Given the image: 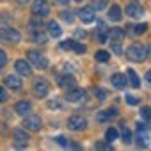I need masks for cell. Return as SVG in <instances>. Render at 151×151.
<instances>
[{
  "mask_svg": "<svg viewBox=\"0 0 151 151\" xmlns=\"http://www.w3.org/2000/svg\"><path fill=\"white\" fill-rule=\"evenodd\" d=\"M126 57H128L130 60H133V62H142V60H146V57H147V48H146L144 45H140V43H133V45L126 50Z\"/></svg>",
  "mask_w": 151,
  "mask_h": 151,
  "instance_id": "obj_1",
  "label": "cell"
},
{
  "mask_svg": "<svg viewBox=\"0 0 151 151\" xmlns=\"http://www.w3.org/2000/svg\"><path fill=\"white\" fill-rule=\"evenodd\" d=\"M135 140L140 147H147L149 146V128L144 123H137V130H135Z\"/></svg>",
  "mask_w": 151,
  "mask_h": 151,
  "instance_id": "obj_2",
  "label": "cell"
},
{
  "mask_svg": "<svg viewBox=\"0 0 151 151\" xmlns=\"http://www.w3.org/2000/svg\"><path fill=\"white\" fill-rule=\"evenodd\" d=\"M0 41H4V43H18V41H22V34L16 29L4 27V29H0Z\"/></svg>",
  "mask_w": 151,
  "mask_h": 151,
  "instance_id": "obj_3",
  "label": "cell"
},
{
  "mask_svg": "<svg viewBox=\"0 0 151 151\" xmlns=\"http://www.w3.org/2000/svg\"><path fill=\"white\" fill-rule=\"evenodd\" d=\"M27 128L23 126V128H14L13 130V137H14V146L16 147H25L27 144H29V133L25 132Z\"/></svg>",
  "mask_w": 151,
  "mask_h": 151,
  "instance_id": "obj_4",
  "label": "cell"
},
{
  "mask_svg": "<svg viewBox=\"0 0 151 151\" xmlns=\"http://www.w3.org/2000/svg\"><path fill=\"white\" fill-rule=\"evenodd\" d=\"M29 60L37 68V69H46L48 68V60L43 53L39 52H29Z\"/></svg>",
  "mask_w": 151,
  "mask_h": 151,
  "instance_id": "obj_5",
  "label": "cell"
},
{
  "mask_svg": "<svg viewBox=\"0 0 151 151\" xmlns=\"http://www.w3.org/2000/svg\"><path fill=\"white\" fill-rule=\"evenodd\" d=\"M32 13L36 16H48L50 14V6L46 0H36V2H32Z\"/></svg>",
  "mask_w": 151,
  "mask_h": 151,
  "instance_id": "obj_6",
  "label": "cell"
},
{
  "mask_svg": "<svg viewBox=\"0 0 151 151\" xmlns=\"http://www.w3.org/2000/svg\"><path fill=\"white\" fill-rule=\"evenodd\" d=\"M78 18L82 20V23H93L96 20V9L93 6H87V7H82L78 11Z\"/></svg>",
  "mask_w": 151,
  "mask_h": 151,
  "instance_id": "obj_7",
  "label": "cell"
},
{
  "mask_svg": "<svg viewBox=\"0 0 151 151\" xmlns=\"http://www.w3.org/2000/svg\"><path fill=\"white\" fill-rule=\"evenodd\" d=\"M41 117L39 116H34V114H29V116H25V121H23V126L27 128V130H30V132H37V130H41Z\"/></svg>",
  "mask_w": 151,
  "mask_h": 151,
  "instance_id": "obj_8",
  "label": "cell"
},
{
  "mask_svg": "<svg viewBox=\"0 0 151 151\" xmlns=\"http://www.w3.org/2000/svg\"><path fill=\"white\" fill-rule=\"evenodd\" d=\"M86 126H87V121H86L82 116H71V117L68 119V128L73 130V132H80V130H84Z\"/></svg>",
  "mask_w": 151,
  "mask_h": 151,
  "instance_id": "obj_9",
  "label": "cell"
},
{
  "mask_svg": "<svg viewBox=\"0 0 151 151\" xmlns=\"http://www.w3.org/2000/svg\"><path fill=\"white\" fill-rule=\"evenodd\" d=\"M32 91H34V94H36L37 98H45V96L50 93V84H48L46 80H43V78H41V80H36Z\"/></svg>",
  "mask_w": 151,
  "mask_h": 151,
  "instance_id": "obj_10",
  "label": "cell"
},
{
  "mask_svg": "<svg viewBox=\"0 0 151 151\" xmlns=\"http://www.w3.org/2000/svg\"><path fill=\"white\" fill-rule=\"evenodd\" d=\"M84 98H86V93H84L82 89H77V87L68 89V93H66V100L71 101V103H78V101H82Z\"/></svg>",
  "mask_w": 151,
  "mask_h": 151,
  "instance_id": "obj_11",
  "label": "cell"
},
{
  "mask_svg": "<svg viewBox=\"0 0 151 151\" xmlns=\"http://www.w3.org/2000/svg\"><path fill=\"white\" fill-rule=\"evenodd\" d=\"M14 68H16L18 75H22V77H30V75H32V68H30V64H29L25 59H20V60H16Z\"/></svg>",
  "mask_w": 151,
  "mask_h": 151,
  "instance_id": "obj_12",
  "label": "cell"
},
{
  "mask_svg": "<svg viewBox=\"0 0 151 151\" xmlns=\"http://www.w3.org/2000/svg\"><path fill=\"white\" fill-rule=\"evenodd\" d=\"M126 14H128L130 18H140V16L144 14V9H142L137 2H132V4L126 6Z\"/></svg>",
  "mask_w": 151,
  "mask_h": 151,
  "instance_id": "obj_13",
  "label": "cell"
},
{
  "mask_svg": "<svg viewBox=\"0 0 151 151\" xmlns=\"http://www.w3.org/2000/svg\"><path fill=\"white\" fill-rule=\"evenodd\" d=\"M110 82H112V86H114L116 89H124V87L128 86L126 77H124V75H121V73H114L112 78H110Z\"/></svg>",
  "mask_w": 151,
  "mask_h": 151,
  "instance_id": "obj_14",
  "label": "cell"
},
{
  "mask_svg": "<svg viewBox=\"0 0 151 151\" xmlns=\"http://www.w3.org/2000/svg\"><path fill=\"white\" fill-rule=\"evenodd\" d=\"M30 109H32L30 101H27V100H22V101H18V103H16V107H14V112H16V114H20V116H29V114H30Z\"/></svg>",
  "mask_w": 151,
  "mask_h": 151,
  "instance_id": "obj_15",
  "label": "cell"
},
{
  "mask_svg": "<svg viewBox=\"0 0 151 151\" xmlns=\"http://www.w3.org/2000/svg\"><path fill=\"white\" fill-rule=\"evenodd\" d=\"M4 84L11 89H20L22 87V78L18 77V75H7V77L4 78Z\"/></svg>",
  "mask_w": 151,
  "mask_h": 151,
  "instance_id": "obj_16",
  "label": "cell"
},
{
  "mask_svg": "<svg viewBox=\"0 0 151 151\" xmlns=\"http://www.w3.org/2000/svg\"><path fill=\"white\" fill-rule=\"evenodd\" d=\"M98 41L100 43H107L109 41V32H110V29H107V25L103 23V22H98Z\"/></svg>",
  "mask_w": 151,
  "mask_h": 151,
  "instance_id": "obj_17",
  "label": "cell"
},
{
  "mask_svg": "<svg viewBox=\"0 0 151 151\" xmlns=\"http://www.w3.org/2000/svg\"><path fill=\"white\" fill-rule=\"evenodd\" d=\"M46 30H48V36H50V37H60V36H62V29L59 27L57 22H48Z\"/></svg>",
  "mask_w": 151,
  "mask_h": 151,
  "instance_id": "obj_18",
  "label": "cell"
},
{
  "mask_svg": "<svg viewBox=\"0 0 151 151\" xmlns=\"http://www.w3.org/2000/svg\"><path fill=\"white\" fill-rule=\"evenodd\" d=\"M117 116V112H116V109H110V110H101V112H98V116H96V119L100 121V123H107V121H110V119H114Z\"/></svg>",
  "mask_w": 151,
  "mask_h": 151,
  "instance_id": "obj_19",
  "label": "cell"
},
{
  "mask_svg": "<svg viewBox=\"0 0 151 151\" xmlns=\"http://www.w3.org/2000/svg\"><path fill=\"white\" fill-rule=\"evenodd\" d=\"M126 75H128L130 86L135 87V89H139V87H140V78H139V75L135 73V69H133V68H128V69H126Z\"/></svg>",
  "mask_w": 151,
  "mask_h": 151,
  "instance_id": "obj_20",
  "label": "cell"
},
{
  "mask_svg": "<svg viewBox=\"0 0 151 151\" xmlns=\"http://www.w3.org/2000/svg\"><path fill=\"white\" fill-rule=\"evenodd\" d=\"M121 7L119 6H112L110 9H109V20L110 22H119L121 20Z\"/></svg>",
  "mask_w": 151,
  "mask_h": 151,
  "instance_id": "obj_21",
  "label": "cell"
},
{
  "mask_svg": "<svg viewBox=\"0 0 151 151\" xmlns=\"http://www.w3.org/2000/svg\"><path fill=\"white\" fill-rule=\"evenodd\" d=\"M32 39H34V43H46V39H48V36L45 34V32H41V30H32Z\"/></svg>",
  "mask_w": 151,
  "mask_h": 151,
  "instance_id": "obj_22",
  "label": "cell"
},
{
  "mask_svg": "<svg viewBox=\"0 0 151 151\" xmlns=\"http://www.w3.org/2000/svg\"><path fill=\"white\" fill-rule=\"evenodd\" d=\"M123 36H124V32H123L119 27H114V29H110V32H109V39H117V41H121Z\"/></svg>",
  "mask_w": 151,
  "mask_h": 151,
  "instance_id": "obj_23",
  "label": "cell"
},
{
  "mask_svg": "<svg viewBox=\"0 0 151 151\" xmlns=\"http://www.w3.org/2000/svg\"><path fill=\"white\" fill-rule=\"evenodd\" d=\"M59 86L60 87H64V89H73V86H75V80H73V77H62V78H59Z\"/></svg>",
  "mask_w": 151,
  "mask_h": 151,
  "instance_id": "obj_24",
  "label": "cell"
},
{
  "mask_svg": "<svg viewBox=\"0 0 151 151\" xmlns=\"http://www.w3.org/2000/svg\"><path fill=\"white\" fill-rule=\"evenodd\" d=\"M117 137H119V133H117V130L116 128H109L107 132H105V139L109 140V142H112V140H117Z\"/></svg>",
  "mask_w": 151,
  "mask_h": 151,
  "instance_id": "obj_25",
  "label": "cell"
},
{
  "mask_svg": "<svg viewBox=\"0 0 151 151\" xmlns=\"http://www.w3.org/2000/svg\"><path fill=\"white\" fill-rule=\"evenodd\" d=\"M109 59H110V53H109V52H105V50L96 52V60H100V62H107Z\"/></svg>",
  "mask_w": 151,
  "mask_h": 151,
  "instance_id": "obj_26",
  "label": "cell"
},
{
  "mask_svg": "<svg viewBox=\"0 0 151 151\" xmlns=\"http://www.w3.org/2000/svg\"><path fill=\"white\" fill-rule=\"evenodd\" d=\"M121 137H123V142H124V144H130V142H132V133H130V130L124 128V126H123V130H121Z\"/></svg>",
  "mask_w": 151,
  "mask_h": 151,
  "instance_id": "obj_27",
  "label": "cell"
},
{
  "mask_svg": "<svg viewBox=\"0 0 151 151\" xmlns=\"http://www.w3.org/2000/svg\"><path fill=\"white\" fill-rule=\"evenodd\" d=\"M71 50H75L77 53H86V45H82V43H78V41H73V48Z\"/></svg>",
  "mask_w": 151,
  "mask_h": 151,
  "instance_id": "obj_28",
  "label": "cell"
},
{
  "mask_svg": "<svg viewBox=\"0 0 151 151\" xmlns=\"http://www.w3.org/2000/svg\"><path fill=\"white\" fill-rule=\"evenodd\" d=\"M93 94H94L100 101H103V100L107 98V93H105L103 89H100V87H94V89H93Z\"/></svg>",
  "mask_w": 151,
  "mask_h": 151,
  "instance_id": "obj_29",
  "label": "cell"
},
{
  "mask_svg": "<svg viewBox=\"0 0 151 151\" xmlns=\"http://www.w3.org/2000/svg\"><path fill=\"white\" fill-rule=\"evenodd\" d=\"M93 7H94L96 11L105 9V7H107V0H93Z\"/></svg>",
  "mask_w": 151,
  "mask_h": 151,
  "instance_id": "obj_30",
  "label": "cell"
},
{
  "mask_svg": "<svg viewBox=\"0 0 151 151\" xmlns=\"http://www.w3.org/2000/svg\"><path fill=\"white\" fill-rule=\"evenodd\" d=\"M146 29H147V25H146V23H139V25H133L132 32H133V34H144V32H146Z\"/></svg>",
  "mask_w": 151,
  "mask_h": 151,
  "instance_id": "obj_31",
  "label": "cell"
},
{
  "mask_svg": "<svg viewBox=\"0 0 151 151\" xmlns=\"http://www.w3.org/2000/svg\"><path fill=\"white\" fill-rule=\"evenodd\" d=\"M119 43L121 41H117V39H110V45H112V50L117 53V55H121L123 52H121V46H119Z\"/></svg>",
  "mask_w": 151,
  "mask_h": 151,
  "instance_id": "obj_32",
  "label": "cell"
},
{
  "mask_svg": "<svg viewBox=\"0 0 151 151\" xmlns=\"http://www.w3.org/2000/svg\"><path fill=\"white\" fill-rule=\"evenodd\" d=\"M60 18H62V20H64V22H68V23H71V22H73V18H75V16H73V14H71V13H69V11H62V13H60Z\"/></svg>",
  "mask_w": 151,
  "mask_h": 151,
  "instance_id": "obj_33",
  "label": "cell"
},
{
  "mask_svg": "<svg viewBox=\"0 0 151 151\" xmlns=\"http://www.w3.org/2000/svg\"><path fill=\"white\" fill-rule=\"evenodd\" d=\"M46 105H48V109H62V103L59 100H50Z\"/></svg>",
  "mask_w": 151,
  "mask_h": 151,
  "instance_id": "obj_34",
  "label": "cell"
},
{
  "mask_svg": "<svg viewBox=\"0 0 151 151\" xmlns=\"http://www.w3.org/2000/svg\"><path fill=\"white\" fill-rule=\"evenodd\" d=\"M140 114H142V117H144L146 121H151V109H149V107H144V109L140 110Z\"/></svg>",
  "mask_w": 151,
  "mask_h": 151,
  "instance_id": "obj_35",
  "label": "cell"
},
{
  "mask_svg": "<svg viewBox=\"0 0 151 151\" xmlns=\"http://www.w3.org/2000/svg\"><path fill=\"white\" fill-rule=\"evenodd\" d=\"M6 64H7V53L4 50H0V69H2Z\"/></svg>",
  "mask_w": 151,
  "mask_h": 151,
  "instance_id": "obj_36",
  "label": "cell"
},
{
  "mask_svg": "<svg viewBox=\"0 0 151 151\" xmlns=\"http://www.w3.org/2000/svg\"><path fill=\"white\" fill-rule=\"evenodd\" d=\"M7 101V91L0 86V103H6Z\"/></svg>",
  "mask_w": 151,
  "mask_h": 151,
  "instance_id": "obj_37",
  "label": "cell"
},
{
  "mask_svg": "<svg viewBox=\"0 0 151 151\" xmlns=\"http://www.w3.org/2000/svg\"><path fill=\"white\" fill-rule=\"evenodd\" d=\"M96 147H98V149H112V144H110L109 140H107V142H98Z\"/></svg>",
  "mask_w": 151,
  "mask_h": 151,
  "instance_id": "obj_38",
  "label": "cell"
},
{
  "mask_svg": "<svg viewBox=\"0 0 151 151\" xmlns=\"http://www.w3.org/2000/svg\"><path fill=\"white\" fill-rule=\"evenodd\" d=\"M60 48L62 50H71L73 48V41H62L60 43Z\"/></svg>",
  "mask_w": 151,
  "mask_h": 151,
  "instance_id": "obj_39",
  "label": "cell"
},
{
  "mask_svg": "<svg viewBox=\"0 0 151 151\" xmlns=\"http://www.w3.org/2000/svg\"><path fill=\"white\" fill-rule=\"evenodd\" d=\"M126 103H128V105H137V103H139V100H137L135 96L128 94V96H126Z\"/></svg>",
  "mask_w": 151,
  "mask_h": 151,
  "instance_id": "obj_40",
  "label": "cell"
},
{
  "mask_svg": "<svg viewBox=\"0 0 151 151\" xmlns=\"http://www.w3.org/2000/svg\"><path fill=\"white\" fill-rule=\"evenodd\" d=\"M75 36H77V37H86V30H77Z\"/></svg>",
  "mask_w": 151,
  "mask_h": 151,
  "instance_id": "obj_41",
  "label": "cell"
},
{
  "mask_svg": "<svg viewBox=\"0 0 151 151\" xmlns=\"http://www.w3.org/2000/svg\"><path fill=\"white\" fill-rule=\"evenodd\" d=\"M146 82H147V84L151 86V69H149V71L146 73Z\"/></svg>",
  "mask_w": 151,
  "mask_h": 151,
  "instance_id": "obj_42",
  "label": "cell"
},
{
  "mask_svg": "<svg viewBox=\"0 0 151 151\" xmlns=\"http://www.w3.org/2000/svg\"><path fill=\"white\" fill-rule=\"evenodd\" d=\"M147 57H151V46H147Z\"/></svg>",
  "mask_w": 151,
  "mask_h": 151,
  "instance_id": "obj_43",
  "label": "cell"
},
{
  "mask_svg": "<svg viewBox=\"0 0 151 151\" xmlns=\"http://www.w3.org/2000/svg\"><path fill=\"white\" fill-rule=\"evenodd\" d=\"M73 2H84V0H73Z\"/></svg>",
  "mask_w": 151,
  "mask_h": 151,
  "instance_id": "obj_44",
  "label": "cell"
}]
</instances>
